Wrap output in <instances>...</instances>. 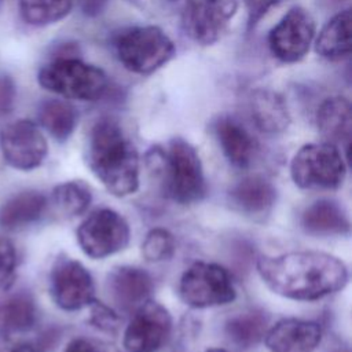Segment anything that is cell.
Returning a JSON list of instances; mask_svg holds the SVG:
<instances>
[{
  "instance_id": "6da1fadb",
  "label": "cell",
  "mask_w": 352,
  "mask_h": 352,
  "mask_svg": "<svg viewBox=\"0 0 352 352\" xmlns=\"http://www.w3.org/2000/svg\"><path fill=\"white\" fill-rule=\"evenodd\" d=\"M263 282L282 297L315 301L345 287L348 268L338 257L323 252H290L257 261Z\"/></svg>"
},
{
  "instance_id": "7a4b0ae2",
  "label": "cell",
  "mask_w": 352,
  "mask_h": 352,
  "mask_svg": "<svg viewBox=\"0 0 352 352\" xmlns=\"http://www.w3.org/2000/svg\"><path fill=\"white\" fill-rule=\"evenodd\" d=\"M88 164L106 190L116 197L133 194L139 187V154L120 122L99 118L88 136Z\"/></svg>"
},
{
  "instance_id": "3957f363",
  "label": "cell",
  "mask_w": 352,
  "mask_h": 352,
  "mask_svg": "<svg viewBox=\"0 0 352 352\" xmlns=\"http://www.w3.org/2000/svg\"><path fill=\"white\" fill-rule=\"evenodd\" d=\"M148 166L162 179L165 194L177 204L190 205L206 191L201 158L187 140L173 138L166 147L154 146L146 155Z\"/></svg>"
},
{
  "instance_id": "277c9868",
  "label": "cell",
  "mask_w": 352,
  "mask_h": 352,
  "mask_svg": "<svg viewBox=\"0 0 352 352\" xmlns=\"http://www.w3.org/2000/svg\"><path fill=\"white\" fill-rule=\"evenodd\" d=\"M38 84L66 99L95 102L109 88L106 73L76 56H52L38 74Z\"/></svg>"
},
{
  "instance_id": "5b68a950",
  "label": "cell",
  "mask_w": 352,
  "mask_h": 352,
  "mask_svg": "<svg viewBox=\"0 0 352 352\" xmlns=\"http://www.w3.org/2000/svg\"><path fill=\"white\" fill-rule=\"evenodd\" d=\"M118 62L136 74H150L166 65L175 55V44L158 26H133L114 38Z\"/></svg>"
},
{
  "instance_id": "8992f818",
  "label": "cell",
  "mask_w": 352,
  "mask_h": 352,
  "mask_svg": "<svg viewBox=\"0 0 352 352\" xmlns=\"http://www.w3.org/2000/svg\"><path fill=\"white\" fill-rule=\"evenodd\" d=\"M346 173L338 147L329 142L308 143L298 148L290 162V175L300 188H336Z\"/></svg>"
},
{
  "instance_id": "52a82bcc",
  "label": "cell",
  "mask_w": 352,
  "mask_h": 352,
  "mask_svg": "<svg viewBox=\"0 0 352 352\" xmlns=\"http://www.w3.org/2000/svg\"><path fill=\"white\" fill-rule=\"evenodd\" d=\"M179 294L192 308H210L235 300L236 292L230 272L216 263L197 261L190 265L179 282Z\"/></svg>"
},
{
  "instance_id": "ba28073f",
  "label": "cell",
  "mask_w": 352,
  "mask_h": 352,
  "mask_svg": "<svg viewBox=\"0 0 352 352\" xmlns=\"http://www.w3.org/2000/svg\"><path fill=\"white\" fill-rule=\"evenodd\" d=\"M129 238L126 220L107 208L91 213L77 228V242L91 258H104L124 250Z\"/></svg>"
},
{
  "instance_id": "9c48e42d",
  "label": "cell",
  "mask_w": 352,
  "mask_h": 352,
  "mask_svg": "<svg viewBox=\"0 0 352 352\" xmlns=\"http://www.w3.org/2000/svg\"><path fill=\"white\" fill-rule=\"evenodd\" d=\"M239 0H186L182 25L186 36L199 45L216 43L238 10Z\"/></svg>"
},
{
  "instance_id": "30bf717a",
  "label": "cell",
  "mask_w": 352,
  "mask_h": 352,
  "mask_svg": "<svg viewBox=\"0 0 352 352\" xmlns=\"http://www.w3.org/2000/svg\"><path fill=\"white\" fill-rule=\"evenodd\" d=\"M94 280L89 271L77 260L59 256L50 272V294L63 311H78L94 301Z\"/></svg>"
},
{
  "instance_id": "8fae6325",
  "label": "cell",
  "mask_w": 352,
  "mask_h": 352,
  "mask_svg": "<svg viewBox=\"0 0 352 352\" xmlns=\"http://www.w3.org/2000/svg\"><path fill=\"white\" fill-rule=\"evenodd\" d=\"M315 37V21L302 7H292L268 34L271 54L283 63H296L309 51Z\"/></svg>"
},
{
  "instance_id": "7c38bea8",
  "label": "cell",
  "mask_w": 352,
  "mask_h": 352,
  "mask_svg": "<svg viewBox=\"0 0 352 352\" xmlns=\"http://www.w3.org/2000/svg\"><path fill=\"white\" fill-rule=\"evenodd\" d=\"M0 150L11 168L32 170L43 164L48 153V144L33 121L16 120L1 129Z\"/></svg>"
},
{
  "instance_id": "4fadbf2b",
  "label": "cell",
  "mask_w": 352,
  "mask_h": 352,
  "mask_svg": "<svg viewBox=\"0 0 352 352\" xmlns=\"http://www.w3.org/2000/svg\"><path fill=\"white\" fill-rule=\"evenodd\" d=\"M172 330L169 311L157 301H146L135 309L128 323L122 345L126 352H157Z\"/></svg>"
},
{
  "instance_id": "5bb4252c",
  "label": "cell",
  "mask_w": 352,
  "mask_h": 352,
  "mask_svg": "<svg viewBox=\"0 0 352 352\" xmlns=\"http://www.w3.org/2000/svg\"><path fill=\"white\" fill-rule=\"evenodd\" d=\"M263 340L270 352H314L322 340V329L312 320L285 318L267 329Z\"/></svg>"
},
{
  "instance_id": "9a60e30c",
  "label": "cell",
  "mask_w": 352,
  "mask_h": 352,
  "mask_svg": "<svg viewBox=\"0 0 352 352\" xmlns=\"http://www.w3.org/2000/svg\"><path fill=\"white\" fill-rule=\"evenodd\" d=\"M248 110L252 122L263 133H282L292 121L283 96L268 88H257L249 94Z\"/></svg>"
},
{
  "instance_id": "2e32d148",
  "label": "cell",
  "mask_w": 352,
  "mask_h": 352,
  "mask_svg": "<svg viewBox=\"0 0 352 352\" xmlns=\"http://www.w3.org/2000/svg\"><path fill=\"white\" fill-rule=\"evenodd\" d=\"M107 289L111 300L121 309H136L148 300L153 292V279L142 268L122 265L109 275Z\"/></svg>"
},
{
  "instance_id": "e0dca14e",
  "label": "cell",
  "mask_w": 352,
  "mask_h": 352,
  "mask_svg": "<svg viewBox=\"0 0 352 352\" xmlns=\"http://www.w3.org/2000/svg\"><path fill=\"white\" fill-rule=\"evenodd\" d=\"M213 133L231 165L243 169L252 164L257 144L250 132L238 120L231 116H220L213 122Z\"/></svg>"
},
{
  "instance_id": "ac0fdd59",
  "label": "cell",
  "mask_w": 352,
  "mask_h": 352,
  "mask_svg": "<svg viewBox=\"0 0 352 352\" xmlns=\"http://www.w3.org/2000/svg\"><path fill=\"white\" fill-rule=\"evenodd\" d=\"M228 201L235 210L246 216L265 214L276 201V188L263 176H246L230 188Z\"/></svg>"
},
{
  "instance_id": "d6986e66",
  "label": "cell",
  "mask_w": 352,
  "mask_h": 352,
  "mask_svg": "<svg viewBox=\"0 0 352 352\" xmlns=\"http://www.w3.org/2000/svg\"><path fill=\"white\" fill-rule=\"evenodd\" d=\"M316 125L326 142L349 147L352 132V109L345 96L326 98L316 110Z\"/></svg>"
},
{
  "instance_id": "ffe728a7",
  "label": "cell",
  "mask_w": 352,
  "mask_h": 352,
  "mask_svg": "<svg viewBox=\"0 0 352 352\" xmlns=\"http://www.w3.org/2000/svg\"><path fill=\"white\" fill-rule=\"evenodd\" d=\"M352 45V14L344 10L330 18L320 29L315 51L323 59L338 62L349 56Z\"/></svg>"
},
{
  "instance_id": "44dd1931",
  "label": "cell",
  "mask_w": 352,
  "mask_h": 352,
  "mask_svg": "<svg viewBox=\"0 0 352 352\" xmlns=\"http://www.w3.org/2000/svg\"><path fill=\"white\" fill-rule=\"evenodd\" d=\"M301 227L305 232L318 236L344 235L349 232V220L337 202L319 199L302 212Z\"/></svg>"
},
{
  "instance_id": "7402d4cb",
  "label": "cell",
  "mask_w": 352,
  "mask_h": 352,
  "mask_svg": "<svg viewBox=\"0 0 352 352\" xmlns=\"http://www.w3.org/2000/svg\"><path fill=\"white\" fill-rule=\"evenodd\" d=\"M47 208V198L37 190H23L11 195L0 206V226L6 230L23 228L37 221Z\"/></svg>"
},
{
  "instance_id": "603a6c76",
  "label": "cell",
  "mask_w": 352,
  "mask_h": 352,
  "mask_svg": "<svg viewBox=\"0 0 352 352\" xmlns=\"http://www.w3.org/2000/svg\"><path fill=\"white\" fill-rule=\"evenodd\" d=\"M37 319L33 296L19 290L0 301V331L6 334L25 333L30 330Z\"/></svg>"
},
{
  "instance_id": "cb8c5ba5",
  "label": "cell",
  "mask_w": 352,
  "mask_h": 352,
  "mask_svg": "<svg viewBox=\"0 0 352 352\" xmlns=\"http://www.w3.org/2000/svg\"><path fill=\"white\" fill-rule=\"evenodd\" d=\"M40 125L58 142H65L77 125L76 109L62 99L44 100L37 111Z\"/></svg>"
},
{
  "instance_id": "d4e9b609",
  "label": "cell",
  "mask_w": 352,
  "mask_h": 352,
  "mask_svg": "<svg viewBox=\"0 0 352 352\" xmlns=\"http://www.w3.org/2000/svg\"><path fill=\"white\" fill-rule=\"evenodd\" d=\"M268 316L258 309L241 312L230 318L224 326L227 337L242 348H250L258 344L267 331Z\"/></svg>"
},
{
  "instance_id": "484cf974",
  "label": "cell",
  "mask_w": 352,
  "mask_h": 352,
  "mask_svg": "<svg viewBox=\"0 0 352 352\" xmlns=\"http://www.w3.org/2000/svg\"><path fill=\"white\" fill-rule=\"evenodd\" d=\"M74 0H21L23 21L33 26H45L63 19L73 8Z\"/></svg>"
},
{
  "instance_id": "4316f807",
  "label": "cell",
  "mask_w": 352,
  "mask_h": 352,
  "mask_svg": "<svg viewBox=\"0 0 352 352\" xmlns=\"http://www.w3.org/2000/svg\"><path fill=\"white\" fill-rule=\"evenodd\" d=\"M92 195L89 187L80 180H70L58 184L52 190V201L58 210L67 217L82 214L89 204Z\"/></svg>"
},
{
  "instance_id": "83f0119b",
  "label": "cell",
  "mask_w": 352,
  "mask_h": 352,
  "mask_svg": "<svg viewBox=\"0 0 352 352\" xmlns=\"http://www.w3.org/2000/svg\"><path fill=\"white\" fill-rule=\"evenodd\" d=\"M176 249L173 235L165 228H153L146 234L142 243V254L148 263L169 260Z\"/></svg>"
},
{
  "instance_id": "f1b7e54d",
  "label": "cell",
  "mask_w": 352,
  "mask_h": 352,
  "mask_svg": "<svg viewBox=\"0 0 352 352\" xmlns=\"http://www.w3.org/2000/svg\"><path fill=\"white\" fill-rule=\"evenodd\" d=\"M16 272V250L14 243L0 236V292H6L11 287Z\"/></svg>"
},
{
  "instance_id": "f546056e",
  "label": "cell",
  "mask_w": 352,
  "mask_h": 352,
  "mask_svg": "<svg viewBox=\"0 0 352 352\" xmlns=\"http://www.w3.org/2000/svg\"><path fill=\"white\" fill-rule=\"evenodd\" d=\"M279 3V0H245L248 14V30H253L267 12Z\"/></svg>"
},
{
  "instance_id": "4dcf8cb0",
  "label": "cell",
  "mask_w": 352,
  "mask_h": 352,
  "mask_svg": "<svg viewBox=\"0 0 352 352\" xmlns=\"http://www.w3.org/2000/svg\"><path fill=\"white\" fill-rule=\"evenodd\" d=\"M94 307H92V318H91V322L94 324H96L98 327L100 329H106V330H111L116 324H117V315L110 309L107 308L106 305H102L99 304L98 301H92L91 302Z\"/></svg>"
},
{
  "instance_id": "1f68e13d",
  "label": "cell",
  "mask_w": 352,
  "mask_h": 352,
  "mask_svg": "<svg viewBox=\"0 0 352 352\" xmlns=\"http://www.w3.org/2000/svg\"><path fill=\"white\" fill-rule=\"evenodd\" d=\"M15 100V85L8 76L0 77V117L12 110Z\"/></svg>"
},
{
  "instance_id": "d6a6232c",
  "label": "cell",
  "mask_w": 352,
  "mask_h": 352,
  "mask_svg": "<svg viewBox=\"0 0 352 352\" xmlns=\"http://www.w3.org/2000/svg\"><path fill=\"white\" fill-rule=\"evenodd\" d=\"M109 1L110 0H77L81 12L89 18L100 15L106 10Z\"/></svg>"
},
{
  "instance_id": "836d02e7",
  "label": "cell",
  "mask_w": 352,
  "mask_h": 352,
  "mask_svg": "<svg viewBox=\"0 0 352 352\" xmlns=\"http://www.w3.org/2000/svg\"><path fill=\"white\" fill-rule=\"evenodd\" d=\"M63 352H102V351L85 338H74L66 345Z\"/></svg>"
},
{
  "instance_id": "e575fe53",
  "label": "cell",
  "mask_w": 352,
  "mask_h": 352,
  "mask_svg": "<svg viewBox=\"0 0 352 352\" xmlns=\"http://www.w3.org/2000/svg\"><path fill=\"white\" fill-rule=\"evenodd\" d=\"M7 352H40V349L32 342L22 341V342L14 344Z\"/></svg>"
},
{
  "instance_id": "d590c367",
  "label": "cell",
  "mask_w": 352,
  "mask_h": 352,
  "mask_svg": "<svg viewBox=\"0 0 352 352\" xmlns=\"http://www.w3.org/2000/svg\"><path fill=\"white\" fill-rule=\"evenodd\" d=\"M205 352H231V351H227V349H223V348H210Z\"/></svg>"
}]
</instances>
